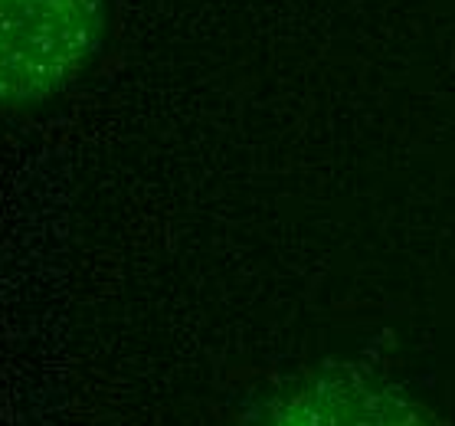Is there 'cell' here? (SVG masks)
<instances>
[{"label":"cell","instance_id":"1","mask_svg":"<svg viewBox=\"0 0 455 426\" xmlns=\"http://www.w3.org/2000/svg\"><path fill=\"white\" fill-rule=\"evenodd\" d=\"M105 0H0V109L79 83L105 40Z\"/></svg>","mask_w":455,"mask_h":426},{"label":"cell","instance_id":"2","mask_svg":"<svg viewBox=\"0 0 455 426\" xmlns=\"http://www.w3.org/2000/svg\"><path fill=\"white\" fill-rule=\"evenodd\" d=\"M259 426H426V416L394 390L331 374L285 394Z\"/></svg>","mask_w":455,"mask_h":426}]
</instances>
